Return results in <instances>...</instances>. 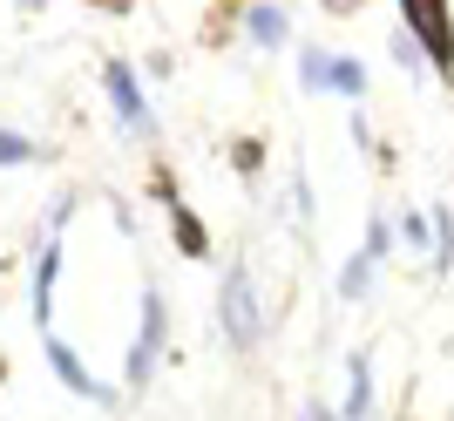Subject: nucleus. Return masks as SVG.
<instances>
[{"instance_id": "nucleus-1", "label": "nucleus", "mask_w": 454, "mask_h": 421, "mask_svg": "<svg viewBox=\"0 0 454 421\" xmlns=\"http://www.w3.org/2000/svg\"><path fill=\"white\" fill-rule=\"evenodd\" d=\"M170 353V299L156 279H143V306H136V333L122 346V401H136L143 387L156 381V367Z\"/></svg>"}, {"instance_id": "nucleus-2", "label": "nucleus", "mask_w": 454, "mask_h": 421, "mask_svg": "<svg viewBox=\"0 0 454 421\" xmlns=\"http://www.w3.org/2000/svg\"><path fill=\"white\" fill-rule=\"evenodd\" d=\"M217 326H224V346L231 353H258L271 333V320L258 313V279H251L245 258H231L224 279H217Z\"/></svg>"}, {"instance_id": "nucleus-3", "label": "nucleus", "mask_w": 454, "mask_h": 421, "mask_svg": "<svg viewBox=\"0 0 454 421\" xmlns=\"http://www.w3.org/2000/svg\"><path fill=\"white\" fill-rule=\"evenodd\" d=\"M102 96H109L115 123H122V136H136V143H163V123H156L150 96H143V68H136L129 55H109L102 61Z\"/></svg>"}, {"instance_id": "nucleus-4", "label": "nucleus", "mask_w": 454, "mask_h": 421, "mask_svg": "<svg viewBox=\"0 0 454 421\" xmlns=\"http://www.w3.org/2000/svg\"><path fill=\"white\" fill-rule=\"evenodd\" d=\"M400 28L427 48V68H434L441 89H454V7L448 0H394Z\"/></svg>"}, {"instance_id": "nucleus-5", "label": "nucleus", "mask_w": 454, "mask_h": 421, "mask_svg": "<svg viewBox=\"0 0 454 421\" xmlns=\"http://www.w3.org/2000/svg\"><path fill=\"white\" fill-rule=\"evenodd\" d=\"M41 353H48V367H55V381L68 387L75 401H89V408H122V381H102V374H95V367L82 361V346H68V340L55 333V326L41 333Z\"/></svg>"}, {"instance_id": "nucleus-6", "label": "nucleus", "mask_w": 454, "mask_h": 421, "mask_svg": "<svg viewBox=\"0 0 454 421\" xmlns=\"http://www.w3.org/2000/svg\"><path fill=\"white\" fill-rule=\"evenodd\" d=\"M61 272H68V231H41L35 279H27V313H35V326H41V333L55 326V292H61Z\"/></svg>"}, {"instance_id": "nucleus-7", "label": "nucleus", "mask_w": 454, "mask_h": 421, "mask_svg": "<svg viewBox=\"0 0 454 421\" xmlns=\"http://www.w3.org/2000/svg\"><path fill=\"white\" fill-rule=\"evenodd\" d=\"M238 41H251V48H285L292 41V14H285L278 0H245V28H238Z\"/></svg>"}, {"instance_id": "nucleus-8", "label": "nucleus", "mask_w": 454, "mask_h": 421, "mask_svg": "<svg viewBox=\"0 0 454 421\" xmlns=\"http://www.w3.org/2000/svg\"><path fill=\"white\" fill-rule=\"evenodd\" d=\"M340 421H373V353L366 346H353L346 353V401L333 408Z\"/></svg>"}, {"instance_id": "nucleus-9", "label": "nucleus", "mask_w": 454, "mask_h": 421, "mask_svg": "<svg viewBox=\"0 0 454 421\" xmlns=\"http://www.w3.org/2000/svg\"><path fill=\"white\" fill-rule=\"evenodd\" d=\"M163 218H170V245L184 251L190 266H204V258H210V225H204V218H197V204H190V197H184V204H170V210H163Z\"/></svg>"}, {"instance_id": "nucleus-10", "label": "nucleus", "mask_w": 454, "mask_h": 421, "mask_svg": "<svg viewBox=\"0 0 454 421\" xmlns=\"http://www.w3.org/2000/svg\"><path fill=\"white\" fill-rule=\"evenodd\" d=\"M238 28H245V0H210L197 41H204V48H231V41H238Z\"/></svg>"}, {"instance_id": "nucleus-11", "label": "nucleus", "mask_w": 454, "mask_h": 421, "mask_svg": "<svg viewBox=\"0 0 454 421\" xmlns=\"http://www.w3.org/2000/svg\"><path fill=\"white\" fill-rule=\"evenodd\" d=\"M299 89L305 96H333V48L299 41Z\"/></svg>"}, {"instance_id": "nucleus-12", "label": "nucleus", "mask_w": 454, "mask_h": 421, "mask_svg": "<svg viewBox=\"0 0 454 421\" xmlns=\"http://www.w3.org/2000/svg\"><path fill=\"white\" fill-rule=\"evenodd\" d=\"M373 279H380V258L360 245V251H353V258L340 266V299H346V306H360L366 292H373Z\"/></svg>"}, {"instance_id": "nucleus-13", "label": "nucleus", "mask_w": 454, "mask_h": 421, "mask_svg": "<svg viewBox=\"0 0 454 421\" xmlns=\"http://www.w3.org/2000/svg\"><path fill=\"white\" fill-rule=\"evenodd\" d=\"M366 89H373V82H366V61L360 55H333V96H346V109H360Z\"/></svg>"}, {"instance_id": "nucleus-14", "label": "nucleus", "mask_w": 454, "mask_h": 421, "mask_svg": "<svg viewBox=\"0 0 454 421\" xmlns=\"http://www.w3.org/2000/svg\"><path fill=\"white\" fill-rule=\"evenodd\" d=\"M224 163L245 177V184H258V177H265V136H231V143H224Z\"/></svg>"}, {"instance_id": "nucleus-15", "label": "nucleus", "mask_w": 454, "mask_h": 421, "mask_svg": "<svg viewBox=\"0 0 454 421\" xmlns=\"http://www.w3.org/2000/svg\"><path fill=\"white\" fill-rule=\"evenodd\" d=\"M27 163H48V150H41L27 130H7V123H0V171H27Z\"/></svg>"}, {"instance_id": "nucleus-16", "label": "nucleus", "mask_w": 454, "mask_h": 421, "mask_svg": "<svg viewBox=\"0 0 454 421\" xmlns=\"http://www.w3.org/2000/svg\"><path fill=\"white\" fill-rule=\"evenodd\" d=\"M143 191H150L163 210H170V204H184V184H176V171H170V156H163V150L150 156V177H143Z\"/></svg>"}, {"instance_id": "nucleus-17", "label": "nucleus", "mask_w": 454, "mask_h": 421, "mask_svg": "<svg viewBox=\"0 0 454 421\" xmlns=\"http://www.w3.org/2000/svg\"><path fill=\"white\" fill-rule=\"evenodd\" d=\"M427 218H434V251H427V266L454 272V210L448 204H427Z\"/></svg>"}, {"instance_id": "nucleus-18", "label": "nucleus", "mask_w": 454, "mask_h": 421, "mask_svg": "<svg viewBox=\"0 0 454 421\" xmlns=\"http://www.w3.org/2000/svg\"><path fill=\"white\" fill-rule=\"evenodd\" d=\"M346 130H353V143H360V150L373 156L380 171H394V150H387V143H380V136H373V123H366V109H353V115H346Z\"/></svg>"}, {"instance_id": "nucleus-19", "label": "nucleus", "mask_w": 454, "mask_h": 421, "mask_svg": "<svg viewBox=\"0 0 454 421\" xmlns=\"http://www.w3.org/2000/svg\"><path fill=\"white\" fill-rule=\"evenodd\" d=\"M387 48H394V61L407 68V75H434V68H427V48H420L407 28H394V41H387Z\"/></svg>"}, {"instance_id": "nucleus-20", "label": "nucleus", "mask_w": 454, "mask_h": 421, "mask_svg": "<svg viewBox=\"0 0 454 421\" xmlns=\"http://www.w3.org/2000/svg\"><path fill=\"white\" fill-rule=\"evenodd\" d=\"M400 238L414 251H434V218H427V210H400Z\"/></svg>"}, {"instance_id": "nucleus-21", "label": "nucleus", "mask_w": 454, "mask_h": 421, "mask_svg": "<svg viewBox=\"0 0 454 421\" xmlns=\"http://www.w3.org/2000/svg\"><path fill=\"white\" fill-rule=\"evenodd\" d=\"M366 251H373L380 266L394 258V218H387V210H373V218H366Z\"/></svg>"}, {"instance_id": "nucleus-22", "label": "nucleus", "mask_w": 454, "mask_h": 421, "mask_svg": "<svg viewBox=\"0 0 454 421\" xmlns=\"http://www.w3.org/2000/svg\"><path fill=\"white\" fill-rule=\"evenodd\" d=\"M319 7H325V14H333V20H353V14H360V7H366V0H319Z\"/></svg>"}, {"instance_id": "nucleus-23", "label": "nucleus", "mask_w": 454, "mask_h": 421, "mask_svg": "<svg viewBox=\"0 0 454 421\" xmlns=\"http://www.w3.org/2000/svg\"><path fill=\"white\" fill-rule=\"evenodd\" d=\"M292 421H340V415H333V408H325V401H305V408H299V415H292Z\"/></svg>"}, {"instance_id": "nucleus-24", "label": "nucleus", "mask_w": 454, "mask_h": 421, "mask_svg": "<svg viewBox=\"0 0 454 421\" xmlns=\"http://www.w3.org/2000/svg\"><path fill=\"white\" fill-rule=\"evenodd\" d=\"M89 7H102V14H136L143 0H89Z\"/></svg>"}, {"instance_id": "nucleus-25", "label": "nucleus", "mask_w": 454, "mask_h": 421, "mask_svg": "<svg viewBox=\"0 0 454 421\" xmlns=\"http://www.w3.org/2000/svg\"><path fill=\"white\" fill-rule=\"evenodd\" d=\"M7 374H14V361H7V353H0V387H7Z\"/></svg>"}]
</instances>
